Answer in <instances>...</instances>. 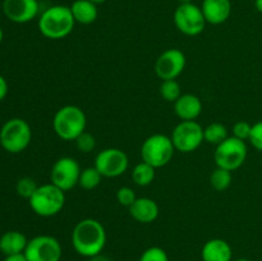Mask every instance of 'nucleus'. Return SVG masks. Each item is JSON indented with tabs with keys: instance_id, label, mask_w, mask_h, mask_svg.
<instances>
[{
	"instance_id": "nucleus-35",
	"label": "nucleus",
	"mask_w": 262,
	"mask_h": 261,
	"mask_svg": "<svg viewBox=\"0 0 262 261\" xmlns=\"http://www.w3.org/2000/svg\"><path fill=\"white\" fill-rule=\"evenodd\" d=\"M255 8L262 13V0H255Z\"/></svg>"
},
{
	"instance_id": "nucleus-6",
	"label": "nucleus",
	"mask_w": 262,
	"mask_h": 261,
	"mask_svg": "<svg viewBox=\"0 0 262 261\" xmlns=\"http://www.w3.org/2000/svg\"><path fill=\"white\" fill-rule=\"evenodd\" d=\"M176 147L170 137L161 133H155L143 141L141 146L142 161L150 164L155 169L163 168L173 159Z\"/></svg>"
},
{
	"instance_id": "nucleus-33",
	"label": "nucleus",
	"mask_w": 262,
	"mask_h": 261,
	"mask_svg": "<svg viewBox=\"0 0 262 261\" xmlns=\"http://www.w3.org/2000/svg\"><path fill=\"white\" fill-rule=\"evenodd\" d=\"M4 261H28L26 258L25 253H18V255H12V256H5Z\"/></svg>"
},
{
	"instance_id": "nucleus-14",
	"label": "nucleus",
	"mask_w": 262,
	"mask_h": 261,
	"mask_svg": "<svg viewBox=\"0 0 262 261\" xmlns=\"http://www.w3.org/2000/svg\"><path fill=\"white\" fill-rule=\"evenodd\" d=\"M3 12L14 23H27L37 17L40 4L37 0H4Z\"/></svg>"
},
{
	"instance_id": "nucleus-4",
	"label": "nucleus",
	"mask_w": 262,
	"mask_h": 261,
	"mask_svg": "<svg viewBox=\"0 0 262 261\" xmlns=\"http://www.w3.org/2000/svg\"><path fill=\"white\" fill-rule=\"evenodd\" d=\"M28 202L32 211L38 216H55L66 205V192L50 182L38 186Z\"/></svg>"
},
{
	"instance_id": "nucleus-36",
	"label": "nucleus",
	"mask_w": 262,
	"mask_h": 261,
	"mask_svg": "<svg viewBox=\"0 0 262 261\" xmlns=\"http://www.w3.org/2000/svg\"><path fill=\"white\" fill-rule=\"evenodd\" d=\"M90 2H92L94 4H96V5H99V4H104L106 0H90Z\"/></svg>"
},
{
	"instance_id": "nucleus-18",
	"label": "nucleus",
	"mask_w": 262,
	"mask_h": 261,
	"mask_svg": "<svg viewBox=\"0 0 262 261\" xmlns=\"http://www.w3.org/2000/svg\"><path fill=\"white\" fill-rule=\"evenodd\" d=\"M201 257L202 261H232L233 251L227 241L212 238L202 247Z\"/></svg>"
},
{
	"instance_id": "nucleus-38",
	"label": "nucleus",
	"mask_w": 262,
	"mask_h": 261,
	"mask_svg": "<svg viewBox=\"0 0 262 261\" xmlns=\"http://www.w3.org/2000/svg\"><path fill=\"white\" fill-rule=\"evenodd\" d=\"M3 38H4V32H3V30H2V27H0V44H2V41H3Z\"/></svg>"
},
{
	"instance_id": "nucleus-13",
	"label": "nucleus",
	"mask_w": 262,
	"mask_h": 261,
	"mask_svg": "<svg viewBox=\"0 0 262 261\" xmlns=\"http://www.w3.org/2000/svg\"><path fill=\"white\" fill-rule=\"evenodd\" d=\"M186 55L179 49H168L159 55L155 63L156 76L163 81L177 79L186 68Z\"/></svg>"
},
{
	"instance_id": "nucleus-10",
	"label": "nucleus",
	"mask_w": 262,
	"mask_h": 261,
	"mask_svg": "<svg viewBox=\"0 0 262 261\" xmlns=\"http://www.w3.org/2000/svg\"><path fill=\"white\" fill-rule=\"evenodd\" d=\"M23 253L28 261H60L63 250L55 237L41 234L28 240Z\"/></svg>"
},
{
	"instance_id": "nucleus-29",
	"label": "nucleus",
	"mask_w": 262,
	"mask_h": 261,
	"mask_svg": "<svg viewBox=\"0 0 262 261\" xmlns=\"http://www.w3.org/2000/svg\"><path fill=\"white\" fill-rule=\"evenodd\" d=\"M136 200H137V196H136L135 191H133L130 187H120L117 191V201L119 202L122 206L129 207Z\"/></svg>"
},
{
	"instance_id": "nucleus-11",
	"label": "nucleus",
	"mask_w": 262,
	"mask_h": 261,
	"mask_svg": "<svg viewBox=\"0 0 262 261\" xmlns=\"http://www.w3.org/2000/svg\"><path fill=\"white\" fill-rule=\"evenodd\" d=\"M129 160L127 154L120 148L109 147L100 151L95 158V168L105 178H117L127 171Z\"/></svg>"
},
{
	"instance_id": "nucleus-8",
	"label": "nucleus",
	"mask_w": 262,
	"mask_h": 261,
	"mask_svg": "<svg viewBox=\"0 0 262 261\" xmlns=\"http://www.w3.org/2000/svg\"><path fill=\"white\" fill-rule=\"evenodd\" d=\"M177 151L189 154L196 151L204 142V128L196 120H182L170 136Z\"/></svg>"
},
{
	"instance_id": "nucleus-19",
	"label": "nucleus",
	"mask_w": 262,
	"mask_h": 261,
	"mask_svg": "<svg viewBox=\"0 0 262 261\" xmlns=\"http://www.w3.org/2000/svg\"><path fill=\"white\" fill-rule=\"evenodd\" d=\"M28 240L22 232L8 230L0 237V252L5 256L18 255L25 252Z\"/></svg>"
},
{
	"instance_id": "nucleus-22",
	"label": "nucleus",
	"mask_w": 262,
	"mask_h": 261,
	"mask_svg": "<svg viewBox=\"0 0 262 261\" xmlns=\"http://www.w3.org/2000/svg\"><path fill=\"white\" fill-rule=\"evenodd\" d=\"M229 136H228L227 127L219 122L210 123L209 125L204 128V140L210 145H220Z\"/></svg>"
},
{
	"instance_id": "nucleus-1",
	"label": "nucleus",
	"mask_w": 262,
	"mask_h": 261,
	"mask_svg": "<svg viewBox=\"0 0 262 261\" xmlns=\"http://www.w3.org/2000/svg\"><path fill=\"white\" fill-rule=\"evenodd\" d=\"M72 245L78 255L92 257L102 252L106 245V230L96 219L81 220L72 232Z\"/></svg>"
},
{
	"instance_id": "nucleus-27",
	"label": "nucleus",
	"mask_w": 262,
	"mask_h": 261,
	"mask_svg": "<svg viewBox=\"0 0 262 261\" xmlns=\"http://www.w3.org/2000/svg\"><path fill=\"white\" fill-rule=\"evenodd\" d=\"M138 261H169L168 253L158 246H152L145 250Z\"/></svg>"
},
{
	"instance_id": "nucleus-16",
	"label": "nucleus",
	"mask_w": 262,
	"mask_h": 261,
	"mask_svg": "<svg viewBox=\"0 0 262 261\" xmlns=\"http://www.w3.org/2000/svg\"><path fill=\"white\" fill-rule=\"evenodd\" d=\"M128 209H129L130 216L136 222L143 223V224L155 222L159 216V205L148 197H137V200Z\"/></svg>"
},
{
	"instance_id": "nucleus-34",
	"label": "nucleus",
	"mask_w": 262,
	"mask_h": 261,
	"mask_svg": "<svg viewBox=\"0 0 262 261\" xmlns=\"http://www.w3.org/2000/svg\"><path fill=\"white\" fill-rule=\"evenodd\" d=\"M89 261H112L107 256L102 255V253H99L96 256H92V257L89 258Z\"/></svg>"
},
{
	"instance_id": "nucleus-5",
	"label": "nucleus",
	"mask_w": 262,
	"mask_h": 261,
	"mask_svg": "<svg viewBox=\"0 0 262 261\" xmlns=\"http://www.w3.org/2000/svg\"><path fill=\"white\" fill-rule=\"evenodd\" d=\"M32 140L30 124L22 118H12L0 129V145L10 154H19L28 147Z\"/></svg>"
},
{
	"instance_id": "nucleus-15",
	"label": "nucleus",
	"mask_w": 262,
	"mask_h": 261,
	"mask_svg": "<svg viewBox=\"0 0 262 261\" xmlns=\"http://www.w3.org/2000/svg\"><path fill=\"white\" fill-rule=\"evenodd\" d=\"M204 17L210 25H222L227 22L232 13L230 0H204L201 5Z\"/></svg>"
},
{
	"instance_id": "nucleus-23",
	"label": "nucleus",
	"mask_w": 262,
	"mask_h": 261,
	"mask_svg": "<svg viewBox=\"0 0 262 261\" xmlns=\"http://www.w3.org/2000/svg\"><path fill=\"white\" fill-rule=\"evenodd\" d=\"M232 171L224 168H219V166H216V169L210 174V184H211L212 188L220 192L229 188L230 184H232Z\"/></svg>"
},
{
	"instance_id": "nucleus-25",
	"label": "nucleus",
	"mask_w": 262,
	"mask_h": 261,
	"mask_svg": "<svg viewBox=\"0 0 262 261\" xmlns=\"http://www.w3.org/2000/svg\"><path fill=\"white\" fill-rule=\"evenodd\" d=\"M160 95L165 101L176 102L182 96L181 84L176 79H166L160 84Z\"/></svg>"
},
{
	"instance_id": "nucleus-31",
	"label": "nucleus",
	"mask_w": 262,
	"mask_h": 261,
	"mask_svg": "<svg viewBox=\"0 0 262 261\" xmlns=\"http://www.w3.org/2000/svg\"><path fill=\"white\" fill-rule=\"evenodd\" d=\"M248 141L251 145L256 148V150L262 153V120L252 124V129H251V135Z\"/></svg>"
},
{
	"instance_id": "nucleus-3",
	"label": "nucleus",
	"mask_w": 262,
	"mask_h": 261,
	"mask_svg": "<svg viewBox=\"0 0 262 261\" xmlns=\"http://www.w3.org/2000/svg\"><path fill=\"white\" fill-rule=\"evenodd\" d=\"M86 114L76 105H66L54 115V132L64 141H76V138L86 130Z\"/></svg>"
},
{
	"instance_id": "nucleus-30",
	"label": "nucleus",
	"mask_w": 262,
	"mask_h": 261,
	"mask_svg": "<svg viewBox=\"0 0 262 261\" xmlns=\"http://www.w3.org/2000/svg\"><path fill=\"white\" fill-rule=\"evenodd\" d=\"M251 129H252V124H250L248 122H245V120H239V122L235 123L233 125V136L239 140L246 141L250 138Z\"/></svg>"
},
{
	"instance_id": "nucleus-17",
	"label": "nucleus",
	"mask_w": 262,
	"mask_h": 261,
	"mask_svg": "<svg viewBox=\"0 0 262 261\" xmlns=\"http://www.w3.org/2000/svg\"><path fill=\"white\" fill-rule=\"evenodd\" d=\"M174 112L182 120H196L202 112V102L193 94H184L174 102Z\"/></svg>"
},
{
	"instance_id": "nucleus-37",
	"label": "nucleus",
	"mask_w": 262,
	"mask_h": 261,
	"mask_svg": "<svg viewBox=\"0 0 262 261\" xmlns=\"http://www.w3.org/2000/svg\"><path fill=\"white\" fill-rule=\"evenodd\" d=\"M192 3V0H179V4H189Z\"/></svg>"
},
{
	"instance_id": "nucleus-9",
	"label": "nucleus",
	"mask_w": 262,
	"mask_h": 261,
	"mask_svg": "<svg viewBox=\"0 0 262 261\" xmlns=\"http://www.w3.org/2000/svg\"><path fill=\"white\" fill-rule=\"evenodd\" d=\"M173 19L179 32L186 36L200 35V33L204 32L207 23L201 7H197L193 3L179 4L174 12Z\"/></svg>"
},
{
	"instance_id": "nucleus-21",
	"label": "nucleus",
	"mask_w": 262,
	"mask_h": 261,
	"mask_svg": "<svg viewBox=\"0 0 262 261\" xmlns=\"http://www.w3.org/2000/svg\"><path fill=\"white\" fill-rule=\"evenodd\" d=\"M132 179L137 186L146 187L151 184L155 179V168L150 164L141 161L137 165H135L132 170Z\"/></svg>"
},
{
	"instance_id": "nucleus-26",
	"label": "nucleus",
	"mask_w": 262,
	"mask_h": 261,
	"mask_svg": "<svg viewBox=\"0 0 262 261\" xmlns=\"http://www.w3.org/2000/svg\"><path fill=\"white\" fill-rule=\"evenodd\" d=\"M37 183L33 178L30 177H23L19 181L17 182V186H15V191L23 199L30 200L32 197V194L35 193L36 189H37Z\"/></svg>"
},
{
	"instance_id": "nucleus-39",
	"label": "nucleus",
	"mask_w": 262,
	"mask_h": 261,
	"mask_svg": "<svg viewBox=\"0 0 262 261\" xmlns=\"http://www.w3.org/2000/svg\"><path fill=\"white\" fill-rule=\"evenodd\" d=\"M234 261H251V260H248V258L242 257V258H237V260H234Z\"/></svg>"
},
{
	"instance_id": "nucleus-24",
	"label": "nucleus",
	"mask_w": 262,
	"mask_h": 261,
	"mask_svg": "<svg viewBox=\"0 0 262 261\" xmlns=\"http://www.w3.org/2000/svg\"><path fill=\"white\" fill-rule=\"evenodd\" d=\"M101 179L102 176L100 174V171L95 166H89V168L82 169L78 184L86 191H91L101 183Z\"/></svg>"
},
{
	"instance_id": "nucleus-12",
	"label": "nucleus",
	"mask_w": 262,
	"mask_h": 261,
	"mask_svg": "<svg viewBox=\"0 0 262 261\" xmlns=\"http://www.w3.org/2000/svg\"><path fill=\"white\" fill-rule=\"evenodd\" d=\"M81 171L79 164L76 159L64 156L54 163L50 171V181L56 187L67 192L78 184Z\"/></svg>"
},
{
	"instance_id": "nucleus-7",
	"label": "nucleus",
	"mask_w": 262,
	"mask_h": 261,
	"mask_svg": "<svg viewBox=\"0 0 262 261\" xmlns=\"http://www.w3.org/2000/svg\"><path fill=\"white\" fill-rule=\"evenodd\" d=\"M247 154L248 150L245 141L232 136L216 146V150L214 153V160L219 168L234 171L245 164Z\"/></svg>"
},
{
	"instance_id": "nucleus-28",
	"label": "nucleus",
	"mask_w": 262,
	"mask_h": 261,
	"mask_svg": "<svg viewBox=\"0 0 262 261\" xmlns=\"http://www.w3.org/2000/svg\"><path fill=\"white\" fill-rule=\"evenodd\" d=\"M76 146L81 153H91L96 147V140H95V137L91 133L84 130L81 136L76 138Z\"/></svg>"
},
{
	"instance_id": "nucleus-2",
	"label": "nucleus",
	"mask_w": 262,
	"mask_h": 261,
	"mask_svg": "<svg viewBox=\"0 0 262 261\" xmlns=\"http://www.w3.org/2000/svg\"><path fill=\"white\" fill-rule=\"evenodd\" d=\"M76 20L67 5H51L41 13L38 18V30L41 35L50 40H61L71 35Z\"/></svg>"
},
{
	"instance_id": "nucleus-20",
	"label": "nucleus",
	"mask_w": 262,
	"mask_h": 261,
	"mask_svg": "<svg viewBox=\"0 0 262 261\" xmlns=\"http://www.w3.org/2000/svg\"><path fill=\"white\" fill-rule=\"evenodd\" d=\"M71 12L76 23L84 26L94 23L99 15L97 5L90 0H74L71 5Z\"/></svg>"
},
{
	"instance_id": "nucleus-32",
	"label": "nucleus",
	"mask_w": 262,
	"mask_h": 261,
	"mask_svg": "<svg viewBox=\"0 0 262 261\" xmlns=\"http://www.w3.org/2000/svg\"><path fill=\"white\" fill-rule=\"evenodd\" d=\"M8 90H9V87H8L7 79L0 74V101L5 99V96L8 95Z\"/></svg>"
}]
</instances>
